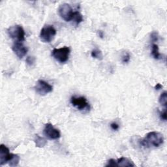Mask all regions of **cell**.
Here are the masks:
<instances>
[{
  "mask_svg": "<svg viewBox=\"0 0 167 167\" xmlns=\"http://www.w3.org/2000/svg\"><path fill=\"white\" fill-rule=\"evenodd\" d=\"M163 143H164L163 135L157 131H151L148 133L144 138L139 140L140 145L144 148H149L151 146L157 148L162 145Z\"/></svg>",
  "mask_w": 167,
  "mask_h": 167,
  "instance_id": "6da1fadb",
  "label": "cell"
},
{
  "mask_svg": "<svg viewBox=\"0 0 167 167\" xmlns=\"http://www.w3.org/2000/svg\"><path fill=\"white\" fill-rule=\"evenodd\" d=\"M7 33L9 36L15 40L16 42H22L25 41V31L23 27L19 26V25H16V26H10L7 29Z\"/></svg>",
  "mask_w": 167,
  "mask_h": 167,
  "instance_id": "7a4b0ae2",
  "label": "cell"
},
{
  "mask_svg": "<svg viewBox=\"0 0 167 167\" xmlns=\"http://www.w3.org/2000/svg\"><path fill=\"white\" fill-rule=\"evenodd\" d=\"M70 52L71 50L69 47H63L60 48H54L52 52V56L56 61L63 63L68 61Z\"/></svg>",
  "mask_w": 167,
  "mask_h": 167,
  "instance_id": "3957f363",
  "label": "cell"
},
{
  "mask_svg": "<svg viewBox=\"0 0 167 167\" xmlns=\"http://www.w3.org/2000/svg\"><path fill=\"white\" fill-rule=\"evenodd\" d=\"M71 103L79 111L83 112H88L90 110V105L87 99L84 97H72L71 99Z\"/></svg>",
  "mask_w": 167,
  "mask_h": 167,
  "instance_id": "277c9868",
  "label": "cell"
},
{
  "mask_svg": "<svg viewBox=\"0 0 167 167\" xmlns=\"http://www.w3.org/2000/svg\"><path fill=\"white\" fill-rule=\"evenodd\" d=\"M56 35V30L52 25H45L40 32V38L44 42H50Z\"/></svg>",
  "mask_w": 167,
  "mask_h": 167,
  "instance_id": "5b68a950",
  "label": "cell"
},
{
  "mask_svg": "<svg viewBox=\"0 0 167 167\" xmlns=\"http://www.w3.org/2000/svg\"><path fill=\"white\" fill-rule=\"evenodd\" d=\"M58 13L59 16L66 22L72 20L74 11L68 3H63L59 7Z\"/></svg>",
  "mask_w": 167,
  "mask_h": 167,
  "instance_id": "8992f818",
  "label": "cell"
},
{
  "mask_svg": "<svg viewBox=\"0 0 167 167\" xmlns=\"http://www.w3.org/2000/svg\"><path fill=\"white\" fill-rule=\"evenodd\" d=\"M35 90L40 95H46L52 91L53 87L45 80H39L35 86Z\"/></svg>",
  "mask_w": 167,
  "mask_h": 167,
  "instance_id": "52a82bcc",
  "label": "cell"
},
{
  "mask_svg": "<svg viewBox=\"0 0 167 167\" xmlns=\"http://www.w3.org/2000/svg\"><path fill=\"white\" fill-rule=\"evenodd\" d=\"M15 156V154H10L9 149L4 144L0 145V165H4L9 163Z\"/></svg>",
  "mask_w": 167,
  "mask_h": 167,
  "instance_id": "ba28073f",
  "label": "cell"
},
{
  "mask_svg": "<svg viewBox=\"0 0 167 167\" xmlns=\"http://www.w3.org/2000/svg\"><path fill=\"white\" fill-rule=\"evenodd\" d=\"M45 135L50 140H56L61 137L59 131L53 126L51 123H47L44 128Z\"/></svg>",
  "mask_w": 167,
  "mask_h": 167,
  "instance_id": "9c48e42d",
  "label": "cell"
},
{
  "mask_svg": "<svg viewBox=\"0 0 167 167\" xmlns=\"http://www.w3.org/2000/svg\"><path fill=\"white\" fill-rule=\"evenodd\" d=\"M12 50L14 53L19 59H22L26 55L28 49L22 42H15L12 46Z\"/></svg>",
  "mask_w": 167,
  "mask_h": 167,
  "instance_id": "30bf717a",
  "label": "cell"
},
{
  "mask_svg": "<svg viewBox=\"0 0 167 167\" xmlns=\"http://www.w3.org/2000/svg\"><path fill=\"white\" fill-rule=\"evenodd\" d=\"M117 163H118V166H134L135 165L134 164L132 161H131L127 157H121L117 160Z\"/></svg>",
  "mask_w": 167,
  "mask_h": 167,
  "instance_id": "8fae6325",
  "label": "cell"
},
{
  "mask_svg": "<svg viewBox=\"0 0 167 167\" xmlns=\"http://www.w3.org/2000/svg\"><path fill=\"white\" fill-rule=\"evenodd\" d=\"M34 142L35 143V145L38 148H43L47 143V141L45 138L40 137L39 135H38V134L35 135Z\"/></svg>",
  "mask_w": 167,
  "mask_h": 167,
  "instance_id": "7c38bea8",
  "label": "cell"
},
{
  "mask_svg": "<svg viewBox=\"0 0 167 167\" xmlns=\"http://www.w3.org/2000/svg\"><path fill=\"white\" fill-rule=\"evenodd\" d=\"M151 54L155 59H160L161 58V54L159 53V47L157 45L153 44L151 46Z\"/></svg>",
  "mask_w": 167,
  "mask_h": 167,
  "instance_id": "4fadbf2b",
  "label": "cell"
},
{
  "mask_svg": "<svg viewBox=\"0 0 167 167\" xmlns=\"http://www.w3.org/2000/svg\"><path fill=\"white\" fill-rule=\"evenodd\" d=\"M72 20H73L74 22H75L76 25H79L82 22H83V20H84L83 16L79 11L74 12V15H73V16Z\"/></svg>",
  "mask_w": 167,
  "mask_h": 167,
  "instance_id": "5bb4252c",
  "label": "cell"
},
{
  "mask_svg": "<svg viewBox=\"0 0 167 167\" xmlns=\"http://www.w3.org/2000/svg\"><path fill=\"white\" fill-rule=\"evenodd\" d=\"M91 56L92 58L97 59H100V60L102 59V58H103V56H102V52L99 49L93 50L91 51Z\"/></svg>",
  "mask_w": 167,
  "mask_h": 167,
  "instance_id": "9a60e30c",
  "label": "cell"
},
{
  "mask_svg": "<svg viewBox=\"0 0 167 167\" xmlns=\"http://www.w3.org/2000/svg\"><path fill=\"white\" fill-rule=\"evenodd\" d=\"M159 102L162 106H165L166 108L167 106V92L164 91L161 94L159 98Z\"/></svg>",
  "mask_w": 167,
  "mask_h": 167,
  "instance_id": "2e32d148",
  "label": "cell"
},
{
  "mask_svg": "<svg viewBox=\"0 0 167 167\" xmlns=\"http://www.w3.org/2000/svg\"><path fill=\"white\" fill-rule=\"evenodd\" d=\"M20 161V157L18 155L15 154V156L13 159L9 162V166H16L19 165Z\"/></svg>",
  "mask_w": 167,
  "mask_h": 167,
  "instance_id": "e0dca14e",
  "label": "cell"
},
{
  "mask_svg": "<svg viewBox=\"0 0 167 167\" xmlns=\"http://www.w3.org/2000/svg\"><path fill=\"white\" fill-rule=\"evenodd\" d=\"M35 58L33 56H28L26 59V62L28 66H32L35 62Z\"/></svg>",
  "mask_w": 167,
  "mask_h": 167,
  "instance_id": "ac0fdd59",
  "label": "cell"
},
{
  "mask_svg": "<svg viewBox=\"0 0 167 167\" xmlns=\"http://www.w3.org/2000/svg\"><path fill=\"white\" fill-rule=\"evenodd\" d=\"M131 59V56L129 52H125L122 56V62L124 63H129Z\"/></svg>",
  "mask_w": 167,
  "mask_h": 167,
  "instance_id": "d6986e66",
  "label": "cell"
},
{
  "mask_svg": "<svg viewBox=\"0 0 167 167\" xmlns=\"http://www.w3.org/2000/svg\"><path fill=\"white\" fill-rule=\"evenodd\" d=\"M159 117L160 119L163 121H166L167 115H166V108H165L163 111H161L159 113Z\"/></svg>",
  "mask_w": 167,
  "mask_h": 167,
  "instance_id": "ffe728a7",
  "label": "cell"
},
{
  "mask_svg": "<svg viewBox=\"0 0 167 167\" xmlns=\"http://www.w3.org/2000/svg\"><path fill=\"white\" fill-rule=\"evenodd\" d=\"M106 166H118V163L116 160L111 159L108 161V164L106 165Z\"/></svg>",
  "mask_w": 167,
  "mask_h": 167,
  "instance_id": "44dd1931",
  "label": "cell"
},
{
  "mask_svg": "<svg viewBox=\"0 0 167 167\" xmlns=\"http://www.w3.org/2000/svg\"><path fill=\"white\" fill-rule=\"evenodd\" d=\"M151 41L153 42H156L159 39V35L158 33L157 32L154 31L153 33L151 34Z\"/></svg>",
  "mask_w": 167,
  "mask_h": 167,
  "instance_id": "7402d4cb",
  "label": "cell"
},
{
  "mask_svg": "<svg viewBox=\"0 0 167 167\" xmlns=\"http://www.w3.org/2000/svg\"><path fill=\"white\" fill-rule=\"evenodd\" d=\"M111 127L112 129L113 130H114V131H116V130H118L119 129V126L118 123H111Z\"/></svg>",
  "mask_w": 167,
  "mask_h": 167,
  "instance_id": "603a6c76",
  "label": "cell"
},
{
  "mask_svg": "<svg viewBox=\"0 0 167 167\" xmlns=\"http://www.w3.org/2000/svg\"><path fill=\"white\" fill-rule=\"evenodd\" d=\"M162 88H163V86H162L161 84H159V83L156 84L155 86V89L156 90H159L160 89H161Z\"/></svg>",
  "mask_w": 167,
  "mask_h": 167,
  "instance_id": "cb8c5ba5",
  "label": "cell"
},
{
  "mask_svg": "<svg viewBox=\"0 0 167 167\" xmlns=\"http://www.w3.org/2000/svg\"><path fill=\"white\" fill-rule=\"evenodd\" d=\"M99 35L100 36L101 38H102V37H103V35H102V32L101 31H99Z\"/></svg>",
  "mask_w": 167,
  "mask_h": 167,
  "instance_id": "d4e9b609",
  "label": "cell"
}]
</instances>
